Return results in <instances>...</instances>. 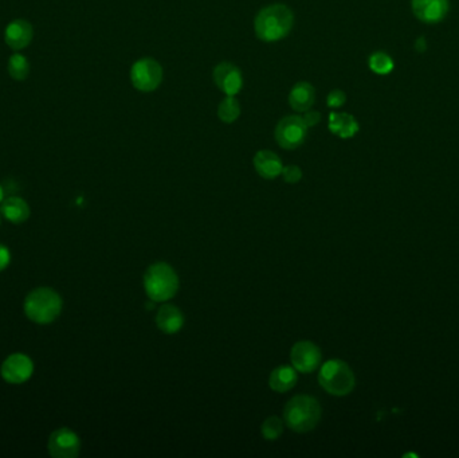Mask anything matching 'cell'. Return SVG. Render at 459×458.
<instances>
[{
	"label": "cell",
	"mask_w": 459,
	"mask_h": 458,
	"mask_svg": "<svg viewBox=\"0 0 459 458\" xmlns=\"http://www.w3.org/2000/svg\"><path fill=\"white\" fill-rule=\"evenodd\" d=\"M292 10L283 4L264 7L255 18V32L259 40L276 42L285 38L293 28Z\"/></svg>",
	"instance_id": "cell-1"
},
{
	"label": "cell",
	"mask_w": 459,
	"mask_h": 458,
	"mask_svg": "<svg viewBox=\"0 0 459 458\" xmlns=\"http://www.w3.org/2000/svg\"><path fill=\"white\" fill-rule=\"evenodd\" d=\"M320 402L309 395H297L286 403L283 409L285 425L295 433L313 430L320 422Z\"/></svg>",
	"instance_id": "cell-2"
},
{
	"label": "cell",
	"mask_w": 459,
	"mask_h": 458,
	"mask_svg": "<svg viewBox=\"0 0 459 458\" xmlns=\"http://www.w3.org/2000/svg\"><path fill=\"white\" fill-rule=\"evenodd\" d=\"M144 289L154 303H164L179 291V277L171 265L156 263L144 275Z\"/></svg>",
	"instance_id": "cell-3"
},
{
	"label": "cell",
	"mask_w": 459,
	"mask_h": 458,
	"mask_svg": "<svg viewBox=\"0 0 459 458\" xmlns=\"http://www.w3.org/2000/svg\"><path fill=\"white\" fill-rule=\"evenodd\" d=\"M62 312V299L50 288H38L28 293L25 300V313L37 324H50Z\"/></svg>",
	"instance_id": "cell-4"
},
{
	"label": "cell",
	"mask_w": 459,
	"mask_h": 458,
	"mask_svg": "<svg viewBox=\"0 0 459 458\" xmlns=\"http://www.w3.org/2000/svg\"><path fill=\"white\" fill-rule=\"evenodd\" d=\"M321 387L334 397H345L355 389V374L345 361L331 359L322 364L319 373Z\"/></svg>",
	"instance_id": "cell-5"
},
{
	"label": "cell",
	"mask_w": 459,
	"mask_h": 458,
	"mask_svg": "<svg viewBox=\"0 0 459 458\" xmlns=\"http://www.w3.org/2000/svg\"><path fill=\"white\" fill-rule=\"evenodd\" d=\"M130 81L140 92H153L163 81V69L152 58H142L132 66Z\"/></svg>",
	"instance_id": "cell-6"
},
{
	"label": "cell",
	"mask_w": 459,
	"mask_h": 458,
	"mask_svg": "<svg viewBox=\"0 0 459 458\" xmlns=\"http://www.w3.org/2000/svg\"><path fill=\"white\" fill-rule=\"evenodd\" d=\"M307 126L302 117L288 116L279 121L276 128V140L283 150H295L304 144Z\"/></svg>",
	"instance_id": "cell-7"
},
{
	"label": "cell",
	"mask_w": 459,
	"mask_h": 458,
	"mask_svg": "<svg viewBox=\"0 0 459 458\" xmlns=\"http://www.w3.org/2000/svg\"><path fill=\"white\" fill-rule=\"evenodd\" d=\"M321 359L322 355H321L320 348L312 342L301 340L293 346L290 361L295 371L312 374L320 367Z\"/></svg>",
	"instance_id": "cell-8"
},
{
	"label": "cell",
	"mask_w": 459,
	"mask_h": 458,
	"mask_svg": "<svg viewBox=\"0 0 459 458\" xmlns=\"http://www.w3.org/2000/svg\"><path fill=\"white\" fill-rule=\"evenodd\" d=\"M49 453L56 458H75L81 450V441L77 433L61 428L51 433L49 438Z\"/></svg>",
	"instance_id": "cell-9"
},
{
	"label": "cell",
	"mask_w": 459,
	"mask_h": 458,
	"mask_svg": "<svg viewBox=\"0 0 459 458\" xmlns=\"http://www.w3.org/2000/svg\"><path fill=\"white\" fill-rule=\"evenodd\" d=\"M1 378L11 385L25 383L34 373V363L23 354L10 355L1 364Z\"/></svg>",
	"instance_id": "cell-10"
},
{
	"label": "cell",
	"mask_w": 459,
	"mask_h": 458,
	"mask_svg": "<svg viewBox=\"0 0 459 458\" xmlns=\"http://www.w3.org/2000/svg\"><path fill=\"white\" fill-rule=\"evenodd\" d=\"M412 11L417 19L427 25L442 22L448 13V0H412Z\"/></svg>",
	"instance_id": "cell-11"
},
{
	"label": "cell",
	"mask_w": 459,
	"mask_h": 458,
	"mask_svg": "<svg viewBox=\"0 0 459 458\" xmlns=\"http://www.w3.org/2000/svg\"><path fill=\"white\" fill-rule=\"evenodd\" d=\"M215 85L227 96H235L242 89V73L233 64L223 62L214 70Z\"/></svg>",
	"instance_id": "cell-12"
},
{
	"label": "cell",
	"mask_w": 459,
	"mask_h": 458,
	"mask_svg": "<svg viewBox=\"0 0 459 458\" xmlns=\"http://www.w3.org/2000/svg\"><path fill=\"white\" fill-rule=\"evenodd\" d=\"M4 40L13 50H23L32 41V28L27 20L16 19L6 28Z\"/></svg>",
	"instance_id": "cell-13"
},
{
	"label": "cell",
	"mask_w": 459,
	"mask_h": 458,
	"mask_svg": "<svg viewBox=\"0 0 459 458\" xmlns=\"http://www.w3.org/2000/svg\"><path fill=\"white\" fill-rule=\"evenodd\" d=\"M254 167H255L258 175L267 181L279 178L283 169L279 155H276L271 151L257 152V155L254 156Z\"/></svg>",
	"instance_id": "cell-14"
},
{
	"label": "cell",
	"mask_w": 459,
	"mask_h": 458,
	"mask_svg": "<svg viewBox=\"0 0 459 458\" xmlns=\"http://www.w3.org/2000/svg\"><path fill=\"white\" fill-rule=\"evenodd\" d=\"M157 328L163 333L173 335L178 333L184 325V316L180 309L175 306H161L156 316Z\"/></svg>",
	"instance_id": "cell-15"
},
{
	"label": "cell",
	"mask_w": 459,
	"mask_h": 458,
	"mask_svg": "<svg viewBox=\"0 0 459 458\" xmlns=\"http://www.w3.org/2000/svg\"><path fill=\"white\" fill-rule=\"evenodd\" d=\"M329 131L341 139H350L359 132V124L348 113L333 112L329 114Z\"/></svg>",
	"instance_id": "cell-16"
},
{
	"label": "cell",
	"mask_w": 459,
	"mask_h": 458,
	"mask_svg": "<svg viewBox=\"0 0 459 458\" xmlns=\"http://www.w3.org/2000/svg\"><path fill=\"white\" fill-rule=\"evenodd\" d=\"M316 100L314 88L307 83H298L293 86L289 102L294 111L306 112L312 108Z\"/></svg>",
	"instance_id": "cell-17"
},
{
	"label": "cell",
	"mask_w": 459,
	"mask_h": 458,
	"mask_svg": "<svg viewBox=\"0 0 459 458\" xmlns=\"http://www.w3.org/2000/svg\"><path fill=\"white\" fill-rule=\"evenodd\" d=\"M297 383V373L294 367L281 366L271 371L269 376V386L273 391L286 392L292 390Z\"/></svg>",
	"instance_id": "cell-18"
},
{
	"label": "cell",
	"mask_w": 459,
	"mask_h": 458,
	"mask_svg": "<svg viewBox=\"0 0 459 458\" xmlns=\"http://www.w3.org/2000/svg\"><path fill=\"white\" fill-rule=\"evenodd\" d=\"M0 212L10 222L23 223L26 222L30 217V207L23 199L13 196L3 200Z\"/></svg>",
	"instance_id": "cell-19"
},
{
	"label": "cell",
	"mask_w": 459,
	"mask_h": 458,
	"mask_svg": "<svg viewBox=\"0 0 459 458\" xmlns=\"http://www.w3.org/2000/svg\"><path fill=\"white\" fill-rule=\"evenodd\" d=\"M239 114H240V105H239V101L234 96H227L219 104L218 116L223 123H227V124L234 123L239 117Z\"/></svg>",
	"instance_id": "cell-20"
},
{
	"label": "cell",
	"mask_w": 459,
	"mask_h": 458,
	"mask_svg": "<svg viewBox=\"0 0 459 458\" xmlns=\"http://www.w3.org/2000/svg\"><path fill=\"white\" fill-rule=\"evenodd\" d=\"M30 73V65H28L27 58L22 54H14L8 59V74L16 80L22 81L25 80Z\"/></svg>",
	"instance_id": "cell-21"
},
{
	"label": "cell",
	"mask_w": 459,
	"mask_h": 458,
	"mask_svg": "<svg viewBox=\"0 0 459 458\" xmlns=\"http://www.w3.org/2000/svg\"><path fill=\"white\" fill-rule=\"evenodd\" d=\"M369 69L379 76H387L393 70V61L388 54L377 52L369 56Z\"/></svg>",
	"instance_id": "cell-22"
},
{
	"label": "cell",
	"mask_w": 459,
	"mask_h": 458,
	"mask_svg": "<svg viewBox=\"0 0 459 458\" xmlns=\"http://www.w3.org/2000/svg\"><path fill=\"white\" fill-rule=\"evenodd\" d=\"M261 433L264 440L267 441H276L283 433V421L279 416H269L261 428Z\"/></svg>",
	"instance_id": "cell-23"
},
{
	"label": "cell",
	"mask_w": 459,
	"mask_h": 458,
	"mask_svg": "<svg viewBox=\"0 0 459 458\" xmlns=\"http://www.w3.org/2000/svg\"><path fill=\"white\" fill-rule=\"evenodd\" d=\"M281 175L283 176V181L289 184H295L302 179V171L298 166L283 167Z\"/></svg>",
	"instance_id": "cell-24"
},
{
	"label": "cell",
	"mask_w": 459,
	"mask_h": 458,
	"mask_svg": "<svg viewBox=\"0 0 459 458\" xmlns=\"http://www.w3.org/2000/svg\"><path fill=\"white\" fill-rule=\"evenodd\" d=\"M345 101H347L345 93L341 92V90H338V89L332 90L329 93V96H328V100H326L329 108H340V107H343L345 104Z\"/></svg>",
	"instance_id": "cell-25"
},
{
	"label": "cell",
	"mask_w": 459,
	"mask_h": 458,
	"mask_svg": "<svg viewBox=\"0 0 459 458\" xmlns=\"http://www.w3.org/2000/svg\"><path fill=\"white\" fill-rule=\"evenodd\" d=\"M302 119L305 121L306 126L309 128L320 123L321 114L319 112L306 111Z\"/></svg>",
	"instance_id": "cell-26"
},
{
	"label": "cell",
	"mask_w": 459,
	"mask_h": 458,
	"mask_svg": "<svg viewBox=\"0 0 459 458\" xmlns=\"http://www.w3.org/2000/svg\"><path fill=\"white\" fill-rule=\"evenodd\" d=\"M11 261V254L10 250L7 249L4 245H0V272L4 270Z\"/></svg>",
	"instance_id": "cell-27"
},
{
	"label": "cell",
	"mask_w": 459,
	"mask_h": 458,
	"mask_svg": "<svg viewBox=\"0 0 459 458\" xmlns=\"http://www.w3.org/2000/svg\"><path fill=\"white\" fill-rule=\"evenodd\" d=\"M417 52H424L426 50V42L424 38H419L417 41Z\"/></svg>",
	"instance_id": "cell-28"
},
{
	"label": "cell",
	"mask_w": 459,
	"mask_h": 458,
	"mask_svg": "<svg viewBox=\"0 0 459 458\" xmlns=\"http://www.w3.org/2000/svg\"><path fill=\"white\" fill-rule=\"evenodd\" d=\"M3 195H4V194H3V187H1V186H0V202H1V200H3Z\"/></svg>",
	"instance_id": "cell-29"
}]
</instances>
